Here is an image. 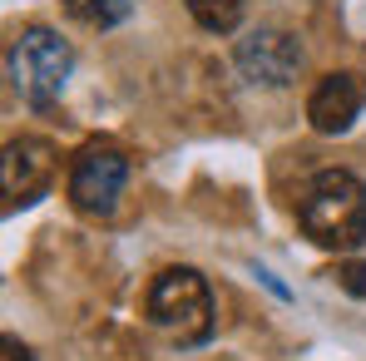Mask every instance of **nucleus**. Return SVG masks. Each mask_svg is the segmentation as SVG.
Here are the masks:
<instances>
[{
  "label": "nucleus",
  "mask_w": 366,
  "mask_h": 361,
  "mask_svg": "<svg viewBox=\"0 0 366 361\" xmlns=\"http://www.w3.org/2000/svg\"><path fill=\"white\" fill-rule=\"evenodd\" d=\"M297 223L317 247H362L366 242V179L347 169H327L302 188Z\"/></svg>",
  "instance_id": "1"
},
{
  "label": "nucleus",
  "mask_w": 366,
  "mask_h": 361,
  "mask_svg": "<svg viewBox=\"0 0 366 361\" xmlns=\"http://www.w3.org/2000/svg\"><path fill=\"white\" fill-rule=\"evenodd\" d=\"M69 69H74V50L50 25H25L5 50V79L30 109H50L60 99Z\"/></svg>",
  "instance_id": "2"
},
{
  "label": "nucleus",
  "mask_w": 366,
  "mask_h": 361,
  "mask_svg": "<svg viewBox=\"0 0 366 361\" xmlns=\"http://www.w3.org/2000/svg\"><path fill=\"white\" fill-rule=\"evenodd\" d=\"M149 322L174 332L179 342H208L213 337V292L203 272L193 267H164L149 287Z\"/></svg>",
  "instance_id": "3"
},
{
  "label": "nucleus",
  "mask_w": 366,
  "mask_h": 361,
  "mask_svg": "<svg viewBox=\"0 0 366 361\" xmlns=\"http://www.w3.org/2000/svg\"><path fill=\"white\" fill-rule=\"evenodd\" d=\"M124 183H129V159L109 144H89L69 169V198H74L79 213L104 218V213H114Z\"/></svg>",
  "instance_id": "4"
},
{
  "label": "nucleus",
  "mask_w": 366,
  "mask_h": 361,
  "mask_svg": "<svg viewBox=\"0 0 366 361\" xmlns=\"http://www.w3.org/2000/svg\"><path fill=\"white\" fill-rule=\"evenodd\" d=\"M233 60H238V69H243L247 84L287 89V84L297 79V69H302V45H297V35L262 25V30H247L243 40H238Z\"/></svg>",
  "instance_id": "5"
},
{
  "label": "nucleus",
  "mask_w": 366,
  "mask_h": 361,
  "mask_svg": "<svg viewBox=\"0 0 366 361\" xmlns=\"http://www.w3.org/2000/svg\"><path fill=\"white\" fill-rule=\"evenodd\" d=\"M55 179V149L45 139H10L5 159H0V188H5V208H25L35 203Z\"/></svg>",
  "instance_id": "6"
},
{
  "label": "nucleus",
  "mask_w": 366,
  "mask_h": 361,
  "mask_svg": "<svg viewBox=\"0 0 366 361\" xmlns=\"http://www.w3.org/2000/svg\"><path fill=\"white\" fill-rule=\"evenodd\" d=\"M366 109V79L352 69H337L327 79H317V89L307 94V124L317 134H347Z\"/></svg>",
  "instance_id": "7"
},
{
  "label": "nucleus",
  "mask_w": 366,
  "mask_h": 361,
  "mask_svg": "<svg viewBox=\"0 0 366 361\" xmlns=\"http://www.w3.org/2000/svg\"><path fill=\"white\" fill-rule=\"evenodd\" d=\"M139 0H64V10L79 20V25H94V30H114L134 15Z\"/></svg>",
  "instance_id": "8"
},
{
  "label": "nucleus",
  "mask_w": 366,
  "mask_h": 361,
  "mask_svg": "<svg viewBox=\"0 0 366 361\" xmlns=\"http://www.w3.org/2000/svg\"><path fill=\"white\" fill-rule=\"evenodd\" d=\"M183 5L208 35H233L243 20V0H183Z\"/></svg>",
  "instance_id": "9"
},
{
  "label": "nucleus",
  "mask_w": 366,
  "mask_h": 361,
  "mask_svg": "<svg viewBox=\"0 0 366 361\" xmlns=\"http://www.w3.org/2000/svg\"><path fill=\"white\" fill-rule=\"evenodd\" d=\"M332 277H337V287H342V292H352V297L366 302V262H342Z\"/></svg>",
  "instance_id": "10"
},
{
  "label": "nucleus",
  "mask_w": 366,
  "mask_h": 361,
  "mask_svg": "<svg viewBox=\"0 0 366 361\" xmlns=\"http://www.w3.org/2000/svg\"><path fill=\"white\" fill-rule=\"evenodd\" d=\"M0 352H5L0 361H35L30 352H25V347H20V342H15V337H5V342H0Z\"/></svg>",
  "instance_id": "11"
}]
</instances>
